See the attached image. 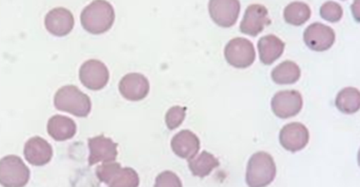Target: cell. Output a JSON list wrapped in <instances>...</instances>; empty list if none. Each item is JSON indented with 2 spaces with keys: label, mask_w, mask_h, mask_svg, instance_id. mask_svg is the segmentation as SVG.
Returning a JSON list of instances; mask_svg holds the SVG:
<instances>
[{
  "label": "cell",
  "mask_w": 360,
  "mask_h": 187,
  "mask_svg": "<svg viewBox=\"0 0 360 187\" xmlns=\"http://www.w3.org/2000/svg\"><path fill=\"white\" fill-rule=\"evenodd\" d=\"M311 8L304 2L295 1L284 8V20L290 25L299 27L311 18Z\"/></svg>",
  "instance_id": "23"
},
{
  "label": "cell",
  "mask_w": 360,
  "mask_h": 187,
  "mask_svg": "<svg viewBox=\"0 0 360 187\" xmlns=\"http://www.w3.org/2000/svg\"><path fill=\"white\" fill-rule=\"evenodd\" d=\"M54 105L58 111L85 118L92 109L91 99L75 85L63 86L54 96Z\"/></svg>",
  "instance_id": "2"
},
{
  "label": "cell",
  "mask_w": 360,
  "mask_h": 187,
  "mask_svg": "<svg viewBox=\"0 0 360 187\" xmlns=\"http://www.w3.org/2000/svg\"><path fill=\"white\" fill-rule=\"evenodd\" d=\"M155 186L181 187L182 186V182H181L180 178L174 172H164L158 176L157 180H155Z\"/></svg>",
  "instance_id": "26"
},
{
  "label": "cell",
  "mask_w": 360,
  "mask_h": 187,
  "mask_svg": "<svg viewBox=\"0 0 360 187\" xmlns=\"http://www.w3.org/2000/svg\"><path fill=\"white\" fill-rule=\"evenodd\" d=\"M30 180V169L18 155H7L0 160V185L22 187Z\"/></svg>",
  "instance_id": "5"
},
{
  "label": "cell",
  "mask_w": 360,
  "mask_h": 187,
  "mask_svg": "<svg viewBox=\"0 0 360 187\" xmlns=\"http://www.w3.org/2000/svg\"><path fill=\"white\" fill-rule=\"evenodd\" d=\"M300 76V67L292 61H284L271 71V79L279 85L296 83Z\"/></svg>",
  "instance_id": "21"
},
{
  "label": "cell",
  "mask_w": 360,
  "mask_h": 187,
  "mask_svg": "<svg viewBox=\"0 0 360 187\" xmlns=\"http://www.w3.org/2000/svg\"><path fill=\"white\" fill-rule=\"evenodd\" d=\"M302 106V96L297 90H281L271 99L273 113L281 119L298 115Z\"/></svg>",
  "instance_id": "8"
},
{
  "label": "cell",
  "mask_w": 360,
  "mask_h": 187,
  "mask_svg": "<svg viewBox=\"0 0 360 187\" xmlns=\"http://www.w3.org/2000/svg\"><path fill=\"white\" fill-rule=\"evenodd\" d=\"M98 180L111 187H138L140 178L138 172L130 167H122L117 162H107L96 168Z\"/></svg>",
  "instance_id": "4"
},
{
  "label": "cell",
  "mask_w": 360,
  "mask_h": 187,
  "mask_svg": "<svg viewBox=\"0 0 360 187\" xmlns=\"http://www.w3.org/2000/svg\"><path fill=\"white\" fill-rule=\"evenodd\" d=\"M115 8L106 0H94L84 8L81 22L88 33L94 35L106 33L115 23Z\"/></svg>",
  "instance_id": "1"
},
{
  "label": "cell",
  "mask_w": 360,
  "mask_h": 187,
  "mask_svg": "<svg viewBox=\"0 0 360 187\" xmlns=\"http://www.w3.org/2000/svg\"><path fill=\"white\" fill-rule=\"evenodd\" d=\"M337 109L343 113H357L360 109V92L355 88H345L337 95L335 100Z\"/></svg>",
  "instance_id": "22"
},
{
  "label": "cell",
  "mask_w": 360,
  "mask_h": 187,
  "mask_svg": "<svg viewBox=\"0 0 360 187\" xmlns=\"http://www.w3.org/2000/svg\"><path fill=\"white\" fill-rule=\"evenodd\" d=\"M45 25L52 35L64 37L70 34L75 27V17L67 8H53L46 15Z\"/></svg>",
  "instance_id": "15"
},
{
  "label": "cell",
  "mask_w": 360,
  "mask_h": 187,
  "mask_svg": "<svg viewBox=\"0 0 360 187\" xmlns=\"http://www.w3.org/2000/svg\"><path fill=\"white\" fill-rule=\"evenodd\" d=\"M277 168L269 153L259 151L250 157L246 169V183L250 187H264L275 180Z\"/></svg>",
  "instance_id": "3"
},
{
  "label": "cell",
  "mask_w": 360,
  "mask_h": 187,
  "mask_svg": "<svg viewBox=\"0 0 360 187\" xmlns=\"http://www.w3.org/2000/svg\"><path fill=\"white\" fill-rule=\"evenodd\" d=\"M48 134L56 141H67L77 134V126L71 118L56 115L48 121Z\"/></svg>",
  "instance_id": "19"
},
{
  "label": "cell",
  "mask_w": 360,
  "mask_h": 187,
  "mask_svg": "<svg viewBox=\"0 0 360 187\" xmlns=\"http://www.w3.org/2000/svg\"><path fill=\"white\" fill-rule=\"evenodd\" d=\"M335 32L332 27L315 22L305 29L303 40L307 48L315 52L330 50L335 42Z\"/></svg>",
  "instance_id": "10"
},
{
  "label": "cell",
  "mask_w": 360,
  "mask_h": 187,
  "mask_svg": "<svg viewBox=\"0 0 360 187\" xmlns=\"http://www.w3.org/2000/svg\"><path fill=\"white\" fill-rule=\"evenodd\" d=\"M88 144H89L90 151V165L107 163V162H113L117 160V143L111 140L110 138L101 134V136L90 138Z\"/></svg>",
  "instance_id": "14"
},
{
  "label": "cell",
  "mask_w": 360,
  "mask_h": 187,
  "mask_svg": "<svg viewBox=\"0 0 360 187\" xmlns=\"http://www.w3.org/2000/svg\"><path fill=\"white\" fill-rule=\"evenodd\" d=\"M224 56L227 62L236 69H246L256 59L254 44L245 38H235L225 46Z\"/></svg>",
  "instance_id": "6"
},
{
  "label": "cell",
  "mask_w": 360,
  "mask_h": 187,
  "mask_svg": "<svg viewBox=\"0 0 360 187\" xmlns=\"http://www.w3.org/2000/svg\"><path fill=\"white\" fill-rule=\"evenodd\" d=\"M284 42L275 35L263 36L258 42L259 56L265 65L271 64L280 58L284 52Z\"/></svg>",
  "instance_id": "18"
},
{
  "label": "cell",
  "mask_w": 360,
  "mask_h": 187,
  "mask_svg": "<svg viewBox=\"0 0 360 187\" xmlns=\"http://www.w3.org/2000/svg\"><path fill=\"white\" fill-rule=\"evenodd\" d=\"M210 17L221 27H231L237 22L240 14L239 0H210Z\"/></svg>",
  "instance_id": "9"
},
{
  "label": "cell",
  "mask_w": 360,
  "mask_h": 187,
  "mask_svg": "<svg viewBox=\"0 0 360 187\" xmlns=\"http://www.w3.org/2000/svg\"><path fill=\"white\" fill-rule=\"evenodd\" d=\"M280 144L286 151L297 153L307 146L309 140V132L307 126L299 122L286 124L279 134Z\"/></svg>",
  "instance_id": "12"
},
{
  "label": "cell",
  "mask_w": 360,
  "mask_h": 187,
  "mask_svg": "<svg viewBox=\"0 0 360 187\" xmlns=\"http://www.w3.org/2000/svg\"><path fill=\"white\" fill-rule=\"evenodd\" d=\"M320 16L328 22H338L343 16L340 4L334 1H326L320 8Z\"/></svg>",
  "instance_id": "24"
},
{
  "label": "cell",
  "mask_w": 360,
  "mask_h": 187,
  "mask_svg": "<svg viewBox=\"0 0 360 187\" xmlns=\"http://www.w3.org/2000/svg\"><path fill=\"white\" fill-rule=\"evenodd\" d=\"M109 69L102 61L91 59L79 69V80L84 86L91 90H101L108 84Z\"/></svg>",
  "instance_id": "7"
},
{
  "label": "cell",
  "mask_w": 360,
  "mask_h": 187,
  "mask_svg": "<svg viewBox=\"0 0 360 187\" xmlns=\"http://www.w3.org/2000/svg\"><path fill=\"white\" fill-rule=\"evenodd\" d=\"M120 92L129 101H141L146 98L150 90L148 79L142 74H127L119 84Z\"/></svg>",
  "instance_id": "13"
},
{
  "label": "cell",
  "mask_w": 360,
  "mask_h": 187,
  "mask_svg": "<svg viewBox=\"0 0 360 187\" xmlns=\"http://www.w3.org/2000/svg\"><path fill=\"white\" fill-rule=\"evenodd\" d=\"M200 139L191 130H185L178 132L172 140V148L178 157L191 159L200 151Z\"/></svg>",
  "instance_id": "17"
},
{
  "label": "cell",
  "mask_w": 360,
  "mask_h": 187,
  "mask_svg": "<svg viewBox=\"0 0 360 187\" xmlns=\"http://www.w3.org/2000/svg\"><path fill=\"white\" fill-rule=\"evenodd\" d=\"M25 158L33 166H44L49 163L53 155L51 145L41 137H33L25 144Z\"/></svg>",
  "instance_id": "16"
},
{
  "label": "cell",
  "mask_w": 360,
  "mask_h": 187,
  "mask_svg": "<svg viewBox=\"0 0 360 187\" xmlns=\"http://www.w3.org/2000/svg\"><path fill=\"white\" fill-rule=\"evenodd\" d=\"M269 25L271 19L267 8L262 4H252L246 8L243 20L240 25V31L246 35L256 37Z\"/></svg>",
  "instance_id": "11"
},
{
  "label": "cell",
  "mask_w": 360,
  "mask_h": 187,
  "mask_svg": "<svg viewBox=\"0 0 360 187\" xmlns=\"http://www.w3.org/2000/svg\"><path fill=\"white\" fill-rule=\"evenodd\" d=\"M185 117H186V109L185 107L179 106V105L172 106L166 113V125L170 130H176L183 123Z\"/></svg>",
  "instance_id": "25"
},
{
  "label": "cell",
  "mask_w": 360,
  "mask_h": 187,
  "mask_svg": "<svg viewBox=\"0 0 360 187\" xmlns=\"http://www.w3.org/2000/svg\"><path fill=\"white\" fill-rule=\"evenodd\" d=\"M219 160L208 151H202L197 157L188 159V166L193 176L204 178L219 166Z\"/></svg>",
  "instance_id": "20"
}]
</instances>
